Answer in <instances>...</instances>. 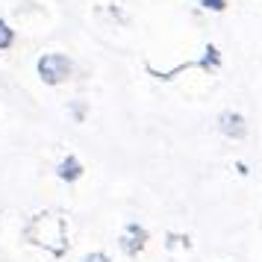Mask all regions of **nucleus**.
Masks as SVG:
<instances>
[{
	"mask_svg": "<svg viewBox=\"0 0 262 262\" xmlns=\"http://www.w3.org/2000/svg\"><path fill=\"white\" fill-rule=\"evenodd\" d=\"M71 71H74V65L65 53H45L38 59V77H41V83H48V85H62L71 77Z\"/></svg>",
	"mask_w": 262,
	"mask_h": 262,
	"instance_id": "obj_1",
	"label": "nucleus"
},
{
	"mask_svg": "<svg viewBox=\"0 0 262 262\" xmlns=\"http://www.w3.org/2000/svg\"><path fill=\"white\" fill-rule=\"evenodd\" d=\"M56 174H59L65 183H74V180L83 177V162H80L77 156H65L59 162V168H56Z\"/></svg>",
	"mask_w": 262,
	"mask_h": 262,
	"instance_id": "obj_3",
	"label": "nucleus"
},
{
	"mask_svg": "<svg viewBox=\"0 0 262 262\" xmlns=\"http://www.w3.org/2000/svg\"><path fill=\"white\" fill-rule=\"evenodd\" d=\"M203 6H206V9H212V12H224L227 0H203Z\"/></svg>",
	"mask_w": 262,
	"mask_h": 262,
	"instance_id": "obj_5",
	"label": "nucleus"
},
{
	"mask_svg": "<svg viewBox=\"0 0 262 262\" xmlns=\"http://www.w3.org/2000/svg\"><path fill=\"white\" fill-rule=\"evenodd\" d=\"M85 262H109L103 253H92V256H85Z\"/></svg>",
	"mask_w": 262,
	"mask_h": 262,
	"instance_id": "obj_6",
	"label": "nucleus"
},
{
	"mask_svg": "<svg viewBox=\"0 0 262 262\" xmlns=\"http://www.w3.org/2000/svg\"><path fill=\"white\" fill-rule=\"evenodd\" d=\"M218 121H221V124H218V127H221V133L233 136V139H242V136H245V130H248V127H245V118H242V115H236V112H224Z\"/></svg>",
	"mask_w": 262,
	"mask_h": 262,
	"instance_id": "obj_2",
	"label": "nucleus"
},
{
	"mask_svg": "<svg viewBox=\"0 0 262 262\" xmlns=\"http://www.w3.org/2000/svg\"><path fill=\"white\" fill-rule=\"evenodd\" d=\"M12 41H15L12 27H9L6 21H3V18H0V50H9V48H12Z\"/></svg>",
	"mask_w": 262,
	"mask_h": 262,
	"instance_id": "obj_4",
	"label": "nucleus"
}]
</instances>
